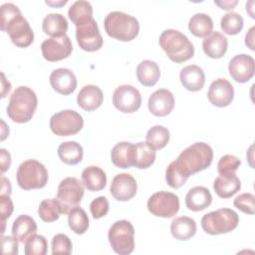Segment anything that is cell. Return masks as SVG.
<instances>
[{
	"instance_id": "obj_19",
	"label": "cell",
	"mask_w": 255,
	"mask_h": 255,
	"mask_svg": "<svg viewBox=\"0 0 255 255\" xmlns=\"http://www.w3.org/2000/svg\"><path fill=\"white\" fill-rule=\"evenodd\" d=\"M49 80L52 88L64 96L72 94L77 88V78L75 74L67 68L54 70L51 73Z\"/></svg>"
},
{
	"instance_id": "obj_21",
	"label": "cell",
	"mask_w": 255,
	"mask_h": 255,
	"mask_svg": "<svg viewBox=\"0 0 255 255\" xmlns=\"http://www.w3.org/2000/svg\"><path fill=\"white\" fill-rule=\"evenodd\" d=\"M104 101L102 90L95 85L84 86L77 96V103L83 110L91 112L100 108Z\"/></svg>"
},
{
	"instance_id": "obj_1",
	"label": "cell",
	"mask_w": 255,
	"mask_h": 255,
	"mask_svg": "<svg viewBox=\"0 0 255 255\" xmlns=\"http://www.w3.org/2000/svg\"><path fill=\"white\" fill-rule=\"evenodd\" d=\"M213 159V150L205 142H195L179 153L165 170V180L172 188L181 187L187 178L207 168Z\"/></svg>"
},
{
	"instance_id": "obj_50",
	"label": "cell",
	"mask_w": 255,
	"mask_h": 255,
	"mask_svg": "<svg viewBox=\"0 0 255 255\" xmlns=\"http://www.w3.org/2000/svg\"><path fill=\"white\" fill-rule=\"evenodd\" d=\"M1 77H2V81H1V84H2V98H4L6 96V94L10 91L11 84L8 81H6L4 73H1Z\"/></svg>"
},
{
	"instance_id": "obj_37",
	"label": "cell",
	"mask_w": 255,
	"mask_h": 255,
	"mask_svg": "<svg viewBox=\"0 0 255 255\" xmlns=\"http://www.w3.org/2000/svg\"><path fill=\"white\" fill-rule=\"evenodd\" d=\"M38 214L45 222H54L58 220L62 211L57 199L49 198L42 200L38 207Z\"/></svg>"
},
{
	"instance_id": "obj_35",
	"label": "cell",
	"mask_w": 255,
	"mask_h": 255,
	"mask_svg": "<svg viewBox=\"0 0 255 255\" xmlns=\"http://www.w3.org/2000/svg\"><path fill=\"white\" fill-rule=\"evenodd\" d=\"M68 224L76 234H84L89 228V217L86 211L79 206L71 209L68 213Z\"/></svg>"
},
{
	"instance_id": "obj_20",
	"label": "cell",
	"mask_w": 255,
	"mask_h": 255,
	"mask_svg": "<svg viewBox=\"0 0 255 255\" xmlns=\"http://www.w3.org/2000/svg\"><path fill=\"white\" fill-rule=\"evenodd\" d=\"M112 162L120 168H129L134 166L135 144L128 141L117 143L111 151Z\"/></svg>"
},
{
	"instance_id": "obj_14",
	"label": "cell",
	"mask_w": 255,
	"mask_h": 255,
	"mask_svg": "<svg viewBox=\"0 0 255 255\" xmlns=\"http://www.w3.org/2000/svg\"><path fill=\"white\" fill-rule=\"evenodd\" d=\"M41 51L44 59L49 62H57L68 58L72 51L73 45L69 36L49 38L41 44Z\"/></svg>"
},
{
	"instance_id": "obj_24",
	"label": "cell",
	"mask_w": 255,
	"mask_h": 255,
	"mask_svg": "<svg viewBox=\"0 0 255 255\" xmlns=\"http://www.w3.org/2000/svg\"><path fill=\"white\" fill-rule=\"evenodd\" d=\"M212 202L210 191L204 186H194L190 188L185 196V205L189 210L201 211Z\"/></svg>"
},
{
	"instance_id": "obj_6",
	"label": "cell",
	"mask_w": 255,
	"mask_h": 255,
	"mask_svg": "<svg viewBox=\"0 0 255 255\" xmlns=\"http://www.w3.org/2000/svg\"><path fill=\"white\" fill-rule=\"evenodd\" d=\"M239 223L238 214L230 208H220L204 214L201 218L202 229L210 235L228 233Z\"/></svg>"
},
{
	"instance_id": "obj_48",
	"label": "cell",
	"mask_w": 255,
	"mask_h": 255,
	"mask_svg": "<svg viewBox=\"0 0 255 255\" xmlns=\"http://www.w3.org/2000/svg\"><path fill=\"white\" fill-rule=\"evenodd\" d=\"M254 31H255V27H251L249 29V31L247 32V34L245 35V44L246 46H248L252 51H254Z\"/></svg>"
},
{
	"instance_id": "obj_9",
	"label": "cell",
	"mask_w": 255,
	"mask_h": 255,
	"mask_svg": "<svg viewBox=\"0 0 255 255\" xmlns=\"http://www.w3.org/2000/svg\"><path fill=\"white\" fill-rule=\"evenodd\" d=\"M83 196L84 186L78 178H64L59 183L56 195V199L60 204L62 214H68L71 209L79 206Z\"/></svg>"
},
{
	"instance_id": "obj_34",
	"label": "cell",
	"mask_w": 255,
	"mask_h": 255,
	"mask_svg": "<svg viewBox=\"0 0 255 255\" xmlns=\"http://www.w3.org/2000/svg\"><path fill=\"white\" fill-rule=\"evenodd\" d=\"M155 160V151L145 141H139L135 144L134 166L139 169L148 168Z\"/></svg>"
},
{
	"instance_id": "obj_28",
	"label": "cell",
	"mask_w": 255,
	"mask_h": 255,
	"mask_svg": "<svg viewBox=\"0 0 255 255\" xmlns=\"http://www.w3.org/2000/svg\"><path fill=\"white\" fill-rule=\"evenodd\" d=\"M36 221L29 215H19L12 224V234L20 242L24 243L29 237L36 234Z\"/></svg>"
},
{
	"instance_id": "obj_47",
	"label": "cell",
	"mask_w": 255,
	"mask_h": 255,
	"mask_svg": "<svg viewBox=\"0 0 255 255\" xmlns=\"http://www.w3.org/2000/svg\"><path fill=\"white\" fill-rule=\"evenodd\" d=\"M214 3L217 6H219L221 9L231 10L237 5L238 1L237 0H221V1H214Z\"/></svg>"
},
{
	"instance_id": "obj_17",
	"label": "cell",
	"mask_w": 255,
	"mask_h": 255,
	"mask_svg": "<svg viewBox=\"0 0 255 255\" xmlns=\"http://www.w3.org/2000/svg\"><path fill=\"white\" fill-rule=\"evenodd\" d=\"M137 190V184L132 175L128 173H119L112 180L110 191L115 199L128 201L131 199Z\"/></svg>"
},
{
	"instance_id": "obj_26",
	"label": "cell",
	"mask_w": 255,
	"mask_h": 255,
	"mask_svg": "<svg viewBox=\"0 0 255 255\" xmlns=\"http://www.w3.org/2000/svg\"><path fill=\"white\" fill-rule=\"evenodd\" d=\"M196 222L188 216H179L174 218L170 224L171 235L181 241H185L193 237L196 233Z\"/></svg>"
},
{
	"instance_id": "obj_51",
	"label": "cell",
	"mask_w": 255,
	"mask_h": 255,
	"mask_svg": "<svg viewBox=\"0 0 255 255\" xmlns=\"http://www.w3.org/2000/svg\"><path fill=\"white\" fill-rule=\"evenodd\" d=\"M68 1L67 0H64V1H46V4L50 5V6H63L67 3Z\"/></svg>"
},
{
	"instance_id": "obj_15",
	"label": "cell",
	"mask_w": 255,
	"mask_h": 255,
	"mask_svg": "<svg viewBox=\"0 0 255 255\" xmlns=\"http://www.w3.org/2000/svg\"><path fill=\"white\" fill-rule=\"evenodd\" d=\"M228 71L234 81L238 83H246L254 76V59L246 54L236 55L230 60Z\"/></svg>"
},
{
	"instance_id": "obj_7",
	"label": "cell",
	"mask_w": 255,
	"mask_h": 255,
	"mask_svg": "<svg viewBox=\"0 0 255 255\" xmlns=\"http://www.w3.org/2000/svg\"><path fill=\"white\" fill-rule=\"evenodd\" d=\"M16 177L17 183L22 189L43 188L48 182V171L40 161L27 159L18 166Z\"/></svg>"
},
{
	"instance_id": "obj_11",
	"label": "cell",
	"mask_w": 255,
	"mask_h": 255,
	"mask_svg": "<svg viewBox=\"0 0 255 255\" xmlns=\"http://www.w3.org/2000/svg\"><path fill=\"white\" fill-rule=\"evenodd\" d=\"M146 205L152 215L170 218L179 210V198L172 192L158 191L148 198Z\"/></svg>"
},
{
	"instance_id": "obj_4",
	"label": "cell",
	"mask_w": 255,
	"mask_h": 255,
	"mask_svg": "<svg viewBox=\"0 0 255 255\" xmlns=\"http://www.w3.org/2000/svg\"><path fill=\"white\" fill-rule=\"evenodd\" d=\"M159 45L167 57L175 63H183L194 55L193 44L180 31L166 29L159 36Z\"/></svg>"
},
{
	"instance_id": "obj_22",
	"label": "cell",
	"mask_w": 255,
	"mask_h": 255,
	"mask_svg": "<svg viewBox=\"0 0 255 255\" xmlns=\"http://www.w3.org/2000/svg\"><path fill=\"white\" fill-rule=\"evenodd\" d=\"M179 79L182 86L191 92L201 90L205 83V75L203 70L197 65H188L181 69Z\"/></svg>"
},
{
	"instance_id": "obj_3",
	"label": "cell",
	"mask_w": 255,
	"mask_h": 255,
	"mask_svg": "<svg viewBox=\"0 0 255 255\" xmlns=\"http://www.w3.org/2000/svg\"><path fill=\"white\" fill-rule=\"evenodd\" d=\"M38 100L35 92L26 86H19L11 94L7 106L8 117L17 124L29 122L37 109Z\"/></svg>"
},
{
	"instance_id": "obj_30",
	"label": "cell",
	"mask_w": 255,
	"mask_h": 255,
	"mask_svg": "<svg viewBox=\"0 0 255 255\" xmlns=\"http://www.w3.org/2000/svg\"><path fill=\"white\" fill-rule=\"evenodd\" d=\"M42 28L45 34L54 37H62L66 35L68 30V21L60 13H50L45 16Z\"/></svg>"
},
{
	"instance_id": "obj_12",
	"label": "cell",
	"mask_w": 255,
	"mask_h": 255,
	"mask_svg": "<svg viewBox=\"0 0 255 255\" xmlns=\"http://www.w3.org/2000/svg\"><path fill=\"white\" fill-rule=\"evenodd\" d=\"M113 104L119 111L131 114L140 108L141 96L133 86L122 85L114 92Z\"/></svg>"
},
{
	"instance_id": "obj_10",
	"label": "cell",
	"mask_w": 255,
	"mask_h": 255,
	"mask_svg": "<svg viewBox=\"0 0 255 255\" xmlns=\"http://www.w3.org/2000/svg\"><path fill=\"white\" fill-rule=\"evenodd\" d=\"M84 126L83 117L74 110H64L54 114L50 119L51 130L59 136L78 133Z\"/></svg>"
},
{
	"instance_id": "obj_40",
	"label": "cell",
	"mask_w": 255,
	"mask_h": 255,
	"mask_svg": "<svg viewBox=\"0 0 255 255\" xmlns=\"http://www.w3.org/2000/svg\"><path fill=\"white\" fill-rule=\"evenodd\" d=\"M52 254H71L72 253V241L63 233L56 234L52 238Z\"/></svg>"
},
{
	"instance_id": "obj_46",
	"label": "cell",
	"mask_w": 255,
	"mask_h": 255,
	"mask_svg": "<svg viewBox=\"0 0 255 255\" xmlns=\"http://www.w3.org/2000/svg\"><path fill=\"white\" fill-rule=\"evenodd\" d=\"M0 158H1V171L5 172L7 169H9L11 165V155L10 153L4 149H0Z\"/></svg>"
},
{
	"instance_id": "obj_13",
	"label": "cell",
	"mask_w": 255,
	"mask_h": 255,
	"mask_svg": "<svg viewBox=\"0 0 255 255\" xmlns=\"http://www.w3.org/2000/svg\"><path fill=\"white\" fill-rule=\"evenodd\" d=\"M76 39L80 48L87 52L98 51L103 46V38L94 18L76 27Z\"/></svg>"
},
{
	"instance_id": "obj_38",
	"label": "cell",
	"mask_w": 255,
	"mask_h": 255,
	"mask_svg": "<svg viewBox=\"0 0 255 255\" xmlns=\"http://www.w3.org/2000/svg\"><path fill=\"white\" fill-rule=\"evenodd\" d=\"M242 16L234 11H230L224 14L220 20V27L222 31L227 35H236L243 28Z\"/></svg>"
},
{
	"instance_id": "obj_43",
	"label": "cell",
	"mask_w": 255,
	"mask_h": 255,
	"mask_svg": "<svg viewBox=\"0 0 255 255\" xmlns=\"http://www.w3.org/2000/svg\"><path fill=\"white\" fill-rule=\"evenodd\" d=\"M109 208V201L105 196H99L95 198L90 204V210L95 219H99L107 215Z\"/></svg>"
},
{
	"instance_id": "obj_33",
	"label": "cell",
	"mask_w": 255,
	"mask_h": 255,
	"mask_svg": "<svg viewBox=\"0 0 255 255\" xmlns=\"http://www.w3.org/2000/svg\"><path fill=\"white\" fill-rule=\"evenodd\" d=\"M213 29V21L205 13H196L188 21V30L196 37H206Z\"/></svg>"
},
{
	"instance_id": "obj_44",
	"label": "cell",
	"mask_w": 255,
	"mask_h": 255,
	"mask_svg": "<svg viewBox=\"0 0 255 255\" xmlns=\"http://www.w3.org/2000/svg\"><path fill=\"white\" fill-rule=\"evenodd\" d=\"M0 212H1V223H2V234L5 230V221L6 219H8L14 209L13 206V202L10 199L9 195H5V194H1L0 195Z\"/></svg>"
},
{
	"instance_id": "obj_45",
	"label": "cell",
	"mask_w": 255,
	"mask_h": 255,
	"mask_svg": "<svg viewBox=\"0 0 255 255\" xmlns=\"http://www.w3.org/2000/svg\"><path fill=\"white\" fill-rule=\"evenodd\" d=\"M18 240L14 236H2V253L3 254H18Z\"/></svg>"
},
{
	"instance_id": "obj_5",
	"label": "cell",
	"mask_w": 255,
	"mask_h": 255,
	"mask_svg": "<svg viewBox=\"0 0 255 255\" xmlns=\"http://www.w3.org/2000/svg\"><path fill=\"white\" fill-rule=\"evenodd\" d=\"M104 27L110 37L124 42L133 40L139 32L137 19L121 11L110 12L105 17Z\"/></svg>"
},
{
	"instance_id": "obj_41",
	"label": "cell",
	"mask_w": 255,
	"mask_h": 255,
	"mask_svg": "<svg viewBox=\"0 0 255 255\" xmlns=\"http://www.w3.org/2000/svg\"><path fill=\"white\" fill-rule=\"evenodd\" d=\"M240 164L241 161L238 157L232 154H225L220 157L217 163V170L220 175L235 173Z\"/></svg>"
},
{
	"instance_id": "obj_36",
	"label": "cell",
	"mask_w": 255,
	"mask_h": 255,
	"mask_svg": "<svg viewBox=\"0 0 255 255\" xmlns=\"http://www.w3.org/2000/svg\"><path fill=\"white\" fill-rule=\"evenodd\" d=\"M146 142L154 150L163 148L169 140V131L162 126H153L146 132Z\"/></svg>"
},
{
	"instance_id": "obj_49",
	"label": "cell",
	"mask_w": 255,
	"mask_h": 255,
	"mask_svg": "<svg viewBox=\"0 0 255 255\" xmlns=\"http://www.w3.org/2000/svg\"><path fill=\"white\" fill-rule=\"evenodd\" d=\"M1 194H5V195H10L11 194V184L9 179H7L5 176H1Z\"/></svg>"
},
{
	"instance_id": "obj_16",
	"label": "cell",
	"mask_w": 255,
	"mask_h": 255,
	"mask_svg": "<svg viewBox=\"0 0 255 255\" xmlns=\"http://www.w3.org/2000/svg\"><path fill=\"white\" fill-rule=\"evenodd\" d=\"M207 98L209 102L215 107H227L233 101L234 88L228 80L223 78L216 79L209 86Z\"/></svg>"
},
{
	"instance_id": "obj_32",
	"label": "cell",
	"mask_w": 255,
	"mask_h": 255,
	"mask_svg": "<svg viewBox=\"0 0 255 255\" xmlns=\"http://www.w3.org/2000/svg\"><path fill=\"white\" fill-rule=\"evenodd\" d=\"M58 155L60 159L66 164L74 165L83 159L84 150L80 143L77 141L69 140L62 142L58 147Z\"/></svg>"
},
{
	"instance_id": "obj_27",
	"label": "cell",
	"mask_w": 255,
	"mask_h": 255,
	"mask_svg": "<svg viewBox=\"0 0 255 255\" xmlns=\"http://www.w3.org/2000/svg\"><path fill=\"white\" fill-rule=\"evenodd\" d=\"M82 181L88 190L99 191L105 188L107 184V175L101 167L90 165L83 170Z\"/></svg>"
},
{
	"instance_id": "obj_2",
	"label": "cell",
	"mask_w": 255,
	"mask_h": 255,
	"mask_svg": "<svg viewBox=\"0 0 255 255\" xmlns=\"http://www.w3.org/2000/svg\"><path fill=\"white\" fill-rule=\"evenodd\" d=\"M0 27L6 32L13 44L25 48L34 41V33L29 22L22 16L18 6L13 3H4L0 6Z\"/></svg>"
},
{
	"instance_id": "obj_42",
	"label": "cell",
	"mask_w": 255,
	"mask_h": 255,
	"mask_svg": "<svg viewBox=\"0 0 255 255\" xmlns=\"http://www.w3.org/2000/svg\"><path fill=\"white\" fill-rule=\"evenodd\" d=\"M255 196L252 193L245 192L235 197L233 204L240 211L247 214H254Z\"/></svg>"
},
{
	"instance_id": "obj_18",
	"label": "cell",
	"mask_w": 255,
	"mask_h": 255,
	"mask_svg": "<svg viewBox=\"0 0 255 255\" xmlns=\"http://www.w3.org/2000/svg\"><path fill=\"white\" fill-rule=\"evenodd\" d=\"M147 107L152 115L156 117H165L173 110V94L167 89H158L150 95Z\"/></svg>"
},
{
	"instance_id": "obj_29",
	"label": "cell",
	"mask_w": 255,
	"mask_h": 255,
	"mask_svg": "<svg viewBox=\"0 0 255 255\" xmlns=\"http://www.w3.org/2000/svg\"><path fill=\"white\" fill-rule=\"evenodd\" d=\"M136 77L141 85L152 87L159 80V67L154 61L143 60L136 67Z\"/></svg>"
},
{
	"instance_id": "obj_31",
	"label": "cell",
	"mask_w": 255,
	"mask_h": 255,
	"mask_svg": "<svg viewBox=\"0 0 255 255\" xmlns=\"http://www.w3.org/2000/svg\"><path fill=\"white\" fill-rule=\"evenodd\" d=\"M68 16L77 26L85 24L93 19V7L89 1H75L68 10Z\"/></svg>"
},
{
	"instance_id": "obj_8",
	"label": "cell",
	"mask_w": 255,
	"mask_h": 255,
	"mask_svg": "<svg viewBox=\"0 0 255 255\" xmlns=\"http://www.w3.org/2000/svg\"><path fill=\"white\" fill-rule=\"evenodd\" d=\"M109 242L120 255L130 254L134 249V228L128 220H118L110 227Z\"/></svg>"
},
{
	"instance_id": "obj_23",
	"label": "cell",
	"mask_w": 255,
	"mask_h": 255,
	"mask_svg": "<svg viewBox=\"0 0 255 255\" xmlns=\"http://www.w3.org/2000/svg\"><path fill=\"white\" fill-rule=\"evenodd\" d=\"M228 47L227 38L218 31L211 32L202 41V49L204 53L212 59L222 58Z\"/></svg>"
},
{
	"instance_id": "obj_25",
	"label": "cell",
	"mask_w": 255,
	"mask_h": 255,
	"mask_svg": "<svg viewBox=\"0 0 255 255\" xmlns=\"http://www.w3.org/2000/svg\"><path fill=\"white\" fill-rule=\"evenodd\" d=\"M213 188L219 197L229 198L240 190L241 181L235 173L222 174L215 178Z\"/></svg>"
},
{
	"instance_id": "obj_39",
	"label": "cell",
	"mask_w": 255,
	"mask_h": 255,
	"mask_svg": "<svg viewBox=\"0 0 255 255\" xmlns=\"http://www.w3.org/2000/svg\"><path fill=\"white\" fill-rule=\"evenodd\" d=\"M48 243L43 235L34 234L25 241L24 252L26 255H45Z\"/></svg>"
}]
</instances>
